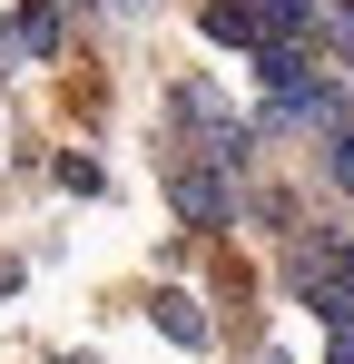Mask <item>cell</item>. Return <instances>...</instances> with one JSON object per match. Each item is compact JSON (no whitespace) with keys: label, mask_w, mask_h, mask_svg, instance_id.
<instances>
[{"label":"cell","mask_w":354,"mask_h":364,"mask_svg":"<svg viewBox=\"0 0 354 364\" xmlns=\"http://www.w3.org/2000/svg\"><path fill=\"white\" fill-rule=\"evenodd\" d=\"M325 364H354V345H325Z\"/></svg>","instance_id":"obj_7"},{"label":"cell","mask_w":354,"mask_h":364,"mask_svg":"<svg viewBox=\"0 0 354 364\" xmlns=\"http://www.w3.org/2000/svg\"><path fill=\"white\" fill-rule=\"evenodd\" d=\"M286 276L315 296L325 335H335V345H354V246H295V266H286Z\"/></svg>","instance_id":"obj_2"},{"label":"cell","mask_w":354,"mask_h":364,"mask_svg":"<svg viewBox=\"0 0 354 364\" xmlns=\"http://www.w3.org/2000/svg\"><path fill=\"white\" fill-rule=\"evenodd\" d=\"M168 197H177V217H187V227H227V207H236V168L177 138V148H168Z\"/></svg>","instance_id":"obj_1"},{"label":"cell","mask_w":354,"mask_h":364,"mask_svg":"<svg viewBox=\"0 0 354 364\" xmlns=\"http://www.w3.org/2000/svg\"><path fill=\"white\" fill-rule=\"evenodd\" d=\"M158 325H168L177 345H207V315H197V296H177V286L158 296Z\"/></svg>","instance_id":"obj_4"},{"label":"cell","mask_w":354,"mask_h":364,"mask_svg":"<svg viewBox=\"0 0 354 364\" xmlns=\"http://www.w3.org/2000/svg\"><path fill=\"white\" fill-rule=\"evenodd\" d=\"M10 286H20V256H0V296H10Z\"/></svg>","instance_id":"obj_6"},{"label":"cell","mask_w":354,"mask_h":364,"mask_svg":"<svg viewBox=\"0 0 354 364\" xmlns=\"http://www.w3.org/2000/svg\"><path fill=\"white\" fill-rule=\"evenodd\" d=\"M59 364H89V355H59Z\"/></svg>","instance_id":"obj_8"},{"label":"cell","mask_w":354,"mask_h":364,"mask_svg":"<svg viewBox=\"0 0 354 364\" xmlns=\"http://www.w3.org/2000/svg\"><path fill=\"white\" fill-rule=\"evenodd\" d=\"M325 178L354 187V128H335V138H325Z\"/></svg>","instance_id":"obj_5"},{"label":"cell","mask_w":354,"mask_h":364,"mask_svg":"<svg viewBox=\"0 0 354 364\" xmlns=\"http://www.w3.org/2000/svg\"><path fill=\"white\" fill-rule=\"evenodd\" d=\"M59 50V0H30L10 30H0V60H50Z\"/></svg>","instance_id":"obj_3"}]
</instances>
